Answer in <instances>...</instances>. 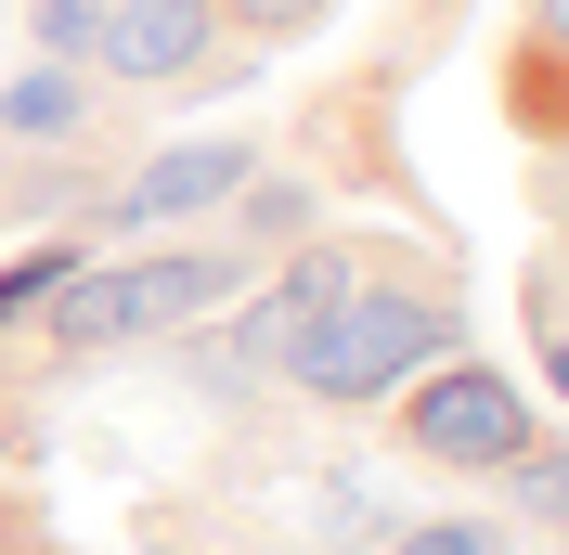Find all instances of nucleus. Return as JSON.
I'll use <instances>...</instances> for the list:
<instances>
[{"label":"nucleus","instance_id":"10","mask_svg":"<svg viewBox=\"0 0 569 555\" xmlns=\"http://www.w3.org/2000/svg\"><path fill=\"white\" fill-rule=\"evenodd\" d=\"M220 27H233V39H259V52H284V39L337 27V0H220Z\"/></svg>","mask_w":569,"mask_h":555},{"label":"nucleus","instance_id":"1","mask_svg":"<svg viewBox=\"0 0 569 555\" xmlns=\"http://www.w3.org/2000/svg\"><path fill=\"white\" fill-rule=\"evenodd\" d=\"M440 349H466V272L440 245H415V233H376V259H362L337 297H311V311L284 323L272 387H298L323 414H376V401L415 387Z\"/></svg>","mask_w":569,"mask_h":555},{"label":"nucleus","instance_id":"8","mask_svg":"<svg viewBox=\"0 0 569 555\" xmlns=\"http://www.w3.org/2000/svg\"><path fill=\"white\" fill-rule=\"evenodd\" d=\"M505 130L543 142V155H569V65L557 52H505Z\"/></svg>","mask_w":569,"mask_h":555},{"label":"nucleus","instance_id":"4","mask_svg":"<svg viewBox=\"0 0 569 555\" xmlns=\"http://www.w3.org/2000/svg\"><path fill=\"white\" fill-rule=\"evenodd\" d=\"M0 142H13V155H130L142 142V91L66 65V52H39V65L0 78Z\"/></svg>","mask_w":569,"mask_h":555},{"label":"nucleus","instance_id":"9","mask_svg":"<svg viewBox=\"0 0 569 555\" xmlns=\"http://www.w3.org/2000/svg\"><path fill=\"white\" fill-rule=\"evenodd\" d=\"M389 555H518V529L505 517H401Z\"/></svg>","mask_w":569,"mask_h":555},{"label":"nucleus","instance_id":"16","mask_svg":"<svg viewBox=\"0 0 569 555\" xmlns=\"http://www.w3.org/2000/svg\"><path fill=\"white\" fill-rule=\"evenodd\" d=\"M0 555H66V543H52V529H27V543H0Z\"/></svg>","mask_w":569,"mask_h":555},{"label":"nucleus","instance_id":"17","mask_svg":"<svg viewBox=\"0 0 569 555\" xmlns=\"http://www.w3.org/2000/svg\"><path fill=\"white\" fill-rule=\"evenodd\" d=\"M0 169H13V155H0Z\"/></svg>","mask_w":569,"mask_h":555},{"label":"nucleus","instance_id":"5","mask_svg":"<svg viewBox=\"0 0 569 555\" xmlns=\"http://www.w3.org/2000/svg\"><path fill=\"white\" fill-rule=\"evenodd\" d=\"M247 142H169V155H130V169L104 181V208L78 220V233H169V220H208V208H233V194H247Z\"/></svg>","mask_w":569,"mask_h":555},{"label":"nucleus","instance_id":"11","mask_svg":"<svg viewBox=\"0 0 569 555\" xmlns=\"http://www.w3.org/2000/svg\"><path fill=\"white\" fill-rule=\"evenodd\" d=\"M505 491H518V517L569 529V452H531V465H505Z\"/></svg>","mask_w":569,"mask_h":555},{"label":"nucleus","instance_id":"12","mask_svg":"<svg viewBox=\"0 0 569 555\" xmlns=\"http://www.w3.org/2000/svg\"><path fill=\"white\" fill-rule=\"evenodd\" d=\"M531 208H543V233H557V259H569V155H543V142H531Z\"/></svg>","mask_w":569,"mask_h":555},{"label":"nucleus","instance_id":"7","mask_svg":"<svg viewBox=\"0 0 569 555\" xmlns=\"http://www.w3.org/2000/svg\"><path fill=\"white\" fill-rule=\"evenodd\" d=\"M298 233H323V194H311V181H259L247 169V194H233V245H247V259H284V245H298Z\"/></svg>","mask_w":569,"mask_h":555},{"label":"nucleus","instance_id":"6","mask_svg":"<svg viewBox=\"0 0 569 555\" xmlns=\"http://www.w3.org/2000/svg\"><path fill=\"white\" fill-rule=\"evenodd\" d=\"M78 272H91V233H27V259H0V336H27Z\"/></svg>","mask_w":569,"mask_h":555},{"label":"nucleus","instance_id":"3","mask_svg":"<svg viewBox=\"0 0 569 555\" xmlns=\"http://www.w3.org/2000/svg\"><path fill=\"white\" fill-rule=\"evenodd\" d=\"M78 65L142 91V104H220L233 78H259V39L220 27V0H104Z\"/></svg>","mask_w":569,"mask_h":555},{"label":"nucleus","instance_id":"13","mask_svg":"<svg viewBox=\"0 0 569 555\" xmlns=\"http://www.w3.org/2000/svg\"><path fill=\"white\" fill-rule=\"evenodd\" d=\"M518 52H557L569 65V0H518Z\"/></svg>","mask_w":569,"mask_h":555},{"label":"nucleus","instance_id":"15","mask_svg":"<svg viewBox=\"0 0 569 555\" xmlns=\"http://www.w3.org/2000/svg\"><path fill=\"white\" fill-rule=\"evenodd\" d=\"M0 452H27V401H13V375H0Z\"/></svg>","mask_w":569,"mask_h":555},{"label":"nucleus","instance_id":"2","mask_svg":"<svg viewBox=\"0 0 569 555\" xmlns=\"http://www.w3.org/2000/svg\"><path fill=\"white\" fill-rule=\"evenodd\" d=\"M376 414H389L401 465H440V478H505V465L543 452L531 387L505 375V362H479V349H440V362H427L415 387H389Z\"/></svg>","mask_w":569,"mask_h":555},{"label":"nucleus","instance_id":"14","mask_svg":"<svg viewBox=\"0 0 569 555\" xmlns=\"http://www.w3.org/2000/svg\"><path fill=\"white\" fill-rule=\"evenodd\" d=\"M27 529H39V504H27V491H0V543H27Z\"/></svg>","mask_w":569,"mask_h":555}]
</instances>
